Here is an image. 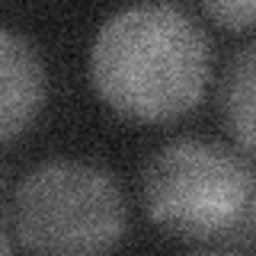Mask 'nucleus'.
Wrapping results in <instances>:
<instances>
[{
  "mask_svg": "<svg viewBox=\"0 0 256 256\" xmlns=\"http://www.w3.org/2000/svg\"><path fill=\"white\" fill-rule=\"evenodd\" d=\"M0 256H13V250H10V240H6L4 230H0Z\"/></svg>",
  "mask_w": 256,
  "mask_h": 256,
  "instance_id": "8",
  "label": "nucleus"
},
{
  "mask_svg": "<svg viewBox=\"0 0 256 256\" xmlns=\"http://www.w3.org/2000/svg\"><path fill=\"white\" fill-rule=\"evenodd\" d=\"M186 256H237L230 250H196V253H186Z\"/></svg>",
  "mask_w": 256,
  "mask_h": 256,
  "instance_id": "7",
  "label": "nucleus"
},
{
  "mask_svg": "<svg viewBox=\"0 0 256 256\" xmlns=\"http://www.w3.org/2000/svg\"><path fill=\"white\" fill-rule=\"evenodd\" d=\"M10 218L32 256H109L128 230L116 176L74 157H52L22 173Z\"/></svg>",
  "mask_w": 256,
  "mask_h": 256,
  "instance_id": "2",
  "label": "nucleus"
},
{
  "mask_svg": "<svg viewBox=\"0 0 256 256\" xmlns=\"http://www.w3.org/2000/svg\"><path fill=\"white\" fill-rule=\"evenodd\" d=\"M212 80V38L176 4L122 6L96 29L90 84L134 122H173L196 109Z\"/></svg>",
  "mask_w": 256,
  "mask_h": 256,
  "instance_id": "1",
  "label": "nucleus"
},
{
  "mask_svg": "<svg viewBox=\"0 0 256 256\" xmlns=\"http://www.w3.org/2000/svg\"><path fill=\"white\" fill-rule=\"evenodd\" d=\"M256 198V173L234 148L208 138H173L141 173V202L160 230L180 240L230 237Z\"/></svg>",
  "mask_w": 256,
  "mask_h": 256,
  "instance_id": "3",
  "label": "nucleus"
},
{
  "mask_svg": "<svg viewBox=\"0 0 256 256\" xmlns=\"http://www.w3.org/2000/svg\"><path fill=\"white\" fill-rule=\"evenodd\" d=\"M208 20H214L224 29H256V0H208L202 4Z\"/></svg>",
  "mask_w": 256,
  "mask_h": 256,
  "instance_id": "6",
  "label": "nucleus"
},
{
  "mask_svg": "<svg viewBox=\"0 0 256 256\" xmlns=\"http://www.w3.org/2000/svg\"><path fill=\"white\" fill-rule=\"evenodd\" d=\"M42 54L26 36L0 26V144L20 138L45 106Z\"/></svg>",
  "mask_w": 256,
  "mask_h": 256,
  "instance_id": "4",
  "label": "nucleus"
},
{
  "mask_svg": "<svg viewBox=\"0 0 256 256\" xmlns=\"http://www.w3.org/2000/svg\"><path fill=\"white\" fill-rule=\"evenodd\" d=\"M218 116L230 141L256 160V38L240 45L218 77Z\"/></svg>",
  "mask_w": 256,
  "mask_h": 256,
  "instance_id": "5",
  "label": "nucleus"
}]
</instances>
